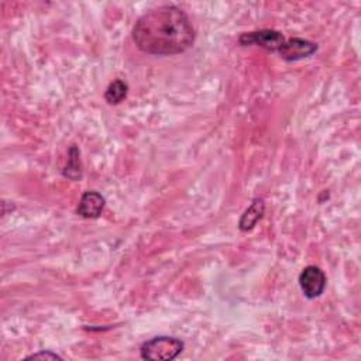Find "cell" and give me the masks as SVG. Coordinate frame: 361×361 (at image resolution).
<instances>
[{"mask_svg": "<svg viewBox=\"0 0 361 361\" xmlns=\"http://www.w3.org/2000/svg\"><path fill=\"white\" fill-rule=\"evenodd\" d=\"M133 41L145 54L176 55L195 41L188 16L176 6H158L144 13L133 27Z\"/></svg>", "mask_w": 361, "mask_h": 361, "instance_id": "obj_1", "label": "cell"}, {"mask_svg": "<svg viewBox=\"0 0 361 361\" xmlns=\"http://www.w3.org/2000/svg\"><path fill=\"white\" fill-rule=\"evenodd\" d=\"M183 350V341L176 337L157 336L142 343L140 354L142 360L169 361L176 358Z\"/></svg>", "mask_w": 361, "mask_h": 361, "instance_id": "obj_2", "label": "cell"}, {"mask_svg": "<svg viewBox=\"0 0 361 361\" xmlns=\"http://www.w3.org/2000/svg\"><path fill=\"white\" fill-rule=\"evenodd\" d=\"M238 42L244 47L258 45L267 51L278 52L285 42V37L275 30H259V31L241 34L238 38Z\"/></svg>", "mask_w": 361, "mask_h": 361, "instance_id": "obj_3", "label": "cell"}, {"mask_svg": "<svg viewBox=\"0 0 361 361\" xmlns=\"http://www.w3.org/2000/svg\"><path fill=\"white\" fill-rule=\"evenodd\" d=\"M299 286L307 299H316L326 288V275L319 267L307 265L299 275Z\"/></svg>", "mask_w": 361, "mask_h": 361, "instance_id": "obj_4", "label": "cell"}, {"mask_svg": "<svg viewBox=\"0 0 361 361\" xmlns=\"http://www.w3.org/2000/svg\"><path fill=\"white\" fill-rule=\"evenodd\" d=\"M317 51V44L303 39V38H289L285 39L282 48L278 51V54L285 61H298L307 58L313 55Z\"/></svg>", "mask_w": 361, "mask_h": 361, "instance_id": "obj_5", "label": "cell"}, {"mask_svg": "<svg viewBox=\"0 0 361 361\" xmlns=\"http://www.w3.org/2000/svg\"><path fill=\"white\" fill-rule=\"evenodd\" d=\"M104 209V197L96 190H86L78 204V214L85 219H97Z\"/></svg>", "mask_w": 361, "mask_h": 361, "instance_id": "obj_6", "label": "cell"}, {"mask_svg": "<svg viewBox=\"0 0 361 361\" xmlns=\"http://www.w3.org/2000/svg\"><path fill=\"white\" fill-rule=\"evenodd\" d=\"M265 210V203L261 197H255L251 204L245 209V212L243 213L240 223H238V228L241 231H250L251 228H254V226L257 224V221L262 217Z\"/></svg>", "mask_w": 361, "mask_h": 361, "instance_id": "obj_7", "label": "cell"}, {"mask_svg": "<svg viewBox=\"0 0 361 361\" xmlns=\"http://www.w3.org/2000/svg\"><path fill=\"white\" fill-rule=\"evenodd\" d=\"M127 92H128L127 83L121 79H116L107 86L106 92H104V100L109 104H118L126 99Z\"/></svg>", "mask_w": 361, "mask_h": 361, "instance_id": "obj_8", "label": "cell"}, {"mask_svg": "<svg viewBox=\"0 0 361 361\" xmlns=\"http://www.w3.org/2000/svg\"><path fill=\"white\" fill-rule=\"evenodd\" d=\"M63 176L71 180H78L82 178V166L79 159V151L76 145H72L68 154V161L63 168Z\"/></svg>", "mask_w": 361, "mask_h": 361, "instance_id": "obj_9", "label": "cell"}, {"mask_svg": "<svg viewBox=\"0 0 361 361\" xmlns=\"http://www.w3.org/2000/svg\"><path fill=\"white\" fill-rule=\"evenodd\" d=\"M28 358H32V360H37V358H45V360H61V357L58 354H54L51 351H41V353H37V354H32L30 355Z\"/></svg>", "mask_w": 361, "mask_h": 361, "instance_id": "obj_10", "label": "cell"}]
</instances>
